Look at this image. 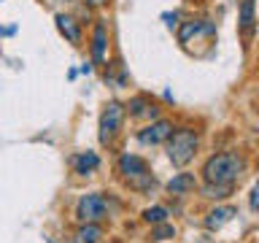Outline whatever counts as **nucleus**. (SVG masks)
<instances>
[{"instance_id": "6ab92c4d", "label": "nucleus", "mask_w": 259, "mask_h": 243, "mask_svg": "<svg viewBox=\"0 0 259 243\" xmlns=\"http://www.w3.org/2000/svg\"><path fill=\"white\" fill-rule=\"evenodd\" d=\"M251 208L259 211V181L254 184V192H251Z\"/></svg>"}, {"instance_id": "0eeeda50", "label": "nucleus", "mask_w": 259, "mask_h": 243, "mask_svg": "<svg viewBox=\"0 0 259 243\" xmlns=\"http://www.w3.org/2000/svg\"><path fill=\"white\" fill-rule=\"evenodd\" d=\"M213 24L208 19H189L181 24V30H178V44H189L192 38H200V35H213Z\"/></svg>"}, {"instance_id": "9d476101", "label": "nucleus", "mask_w": 259, "mask_h": 243, "mask_svg": "<svg viewBox=\"0 0 259 243\" xmlns=\"http://www.w3.org/2000/svg\"><path fill=\"white\" fill-rule=\"evenodd\" d=\"M130 116H135V119H141V116H157L159 113V108H157V103H151L149 97H133V100H130Z\"/></svg>"}, {"instance_id": "412c9836", "label": "nucleus", "mask_w": 259, "mask_h": 243, "mask_svg": "<svg viewBox=\"0 0 259 243\" xmlns=\"http://www.w3.org/2000/svg\"><path fill=\"white\" fill-rule=\"evenodd\" d=\"M256 60H259V49H256Z\"/></svg>"}, {"instance_id": "6e6552de", "label": "nucleus", "mask_w": 259, "mask_h": 243, "mask_svg": "<svg viewBox=\"0 0 259 243\" xmlns=\"http://www.w3.org/2000/svg\"><path fill=\"white\" fill-rule=\"evenodd\" d=\"M54 22H57V30H60L73 46H81V24H78L76 16H70V14H57Z\"/></svg>"}, {"instance_id": "ddd939ff", "label": "nucleus", "mask_w": 259, "mask_h": 243, "mask_svg": "<svg viewBox=\"0 0 259 243\" xmlns=\"http://www.w3.org/2000/svg\"><path fill=\"white\" fill-rule=\"evenodd\" d=\"M238 214V211H235L232 206H224V208H213L210 211V214L205 216V227L208 230H222V227L230 222V219Z\"/></svg>"}, {"instance_id": "7ed1b4c3", "label": "nucleus", "mask_w": 259, "mask_h": 243, "mask_svg": "<svg viewBox=\"0 0 259 243\" xmlns=\"http://www.w3.org/2000/svg\"><path fill=\"white\" fill-rule=\"evenodd\" d=\"M119 173L133 189H151L154 186V176L146 165V159L135 157V154H124L119 159Z\"/></svg>"}, {"instance_id": "9b49d317", "label": "nucleus", "mask_w": 259, "mask_h": 243, "mask_svg": "<svg viewBox=\"0 0 259 243\" xmlns=\"http://www.w3.org/2000/svg\"><path fill=\"white\" fill-rule=\"evenodd\" d=\"M238 22H240L243 38H251V32H254V22H256V16H254V0H240V16H238Z\"/></svg>"}, {"instance_id": "f03ea898", "label": "nucleus", "mask_w": 259, "mask_h": 243, "mask_svg": "<svg viewBox=\"0 0 259 243\" xmlns=\"http://www.w3.org/2000/svg\"><path fill=\"white\" fill-rule=\"evenodd\" d=\"M197 146H200V138H197L194 130L178 127V130H173V135L167 138V157H170V162H173L176 168H184V165H189V162L194 159Z\"/></svg>"}, {"instance_id": "39448f33", "label": "nucleus", "mask_w": 259, "mask_h": 243, "mask_svg": "<svg viewBox=\"0 0 259 243\" xmlns=\"http://www.w3.org/2000/svg\"><path fill=\"white\" fill-rule=\"evenodd\" d=\"M121 122H124V105L116 100L105 103V108L100 113V143H111L119 135Z\"/></svg>"}, {"instance_id": "20e7f679", "label": "nucleus", "mask_w": 259, "mask_h": 243, "mask_svg": "<svg viewBox=\"0 0 259 243\" xmlns=\"http://www.w3.org/2000/svg\"><path fill=\"white\" fill-rule=\"evenodd\" d=\"M76 216H78V222H84V224L103 222V219H108V200H105L103 194H97V192L84 194V197L78 200Z\"/></svg>"}, {"instance_id": "a211bd4d", "label": "nucleus", "mask_w": 259, "mask_h": 243, "mask_svg": "<svg viewBox=\"0 0 259 243\" xmlns=\"http://www.w3.org/2000/svg\"><path fill=\"white\" fill-rule=\"evenodd\" d=\"M208 197H227L230 194V186H213V184H208Z\"/></svg>"}, {"instance_id": "423d86ee", "label": "nucleus", "mask_w": 259, "mask_h": 243, "mask_svg": "<svg viewBox=\"0 0 259 243\" xmlns=\"http://www.w3.org/2000/svg\"><path fill=\"white\" fill-rule=\"evenodd\" d=\"M173 122H167V119H157V122H151L149 127H143L141 133H138V141H141L143 146H157V143H165L170 135H173Z\"/></svg>"}, {"instance_id": "dca6fc26", "label": "nucleus", "mask_w": 259, "mask_h": 243, "mask_svg": "<svg viewBox=\"0 0 259 243\" xmlns=\"http://www.w3.org/2000/svg\"><path fill=\"white\" fill-rule=\"evenodd\" d=\"M173 235H176V227H173V224L159 222V224H154V230H151V238H149V240H167V238H173Z\"/></svg>"}, {"instance_id": "4468645a", "label": "nucleus", "mask_w": 259, "mask_h": 243, "mask_svg": "<svg viewBox=\"0 0 259 243\" xmlns=\"http://www.w3.org/2000/svg\"><path fill=\"white\" fill-rule=\"evenodd\" d=\"M105 46H108V38H105V24L97 22L95 24V35H92V60L97 65L105 60Z\"/></svg>"}, {"instance_id": "2eb2a0df", "label": "nucleus", "mask_w": 259, "mask_h": 243, "mask_svg": "<svg viewBox=\"0 0 259 243\" xmlns=\"http://www.w3.org/2000/svg\"><path fill=\"white\" fill-rule=\"evenodd\" d=\"M100 238H103V227H97V224H81L76 235H73L76 243H97Z\"/></svg>"}, {"instance_id": "aec40b11", "label": "nucleus", "mask_w": 259, "mask_h": 243, "mask_svg": "<svg viewBox=\"0 0 259 243\" xmlns=\"http://www.w3.org/2000/svg\"><path fill=\"white\" fill-rule=\"evenodd\" d=\"M84 3L92 8H103V6H108V0H84Z\"/></svg>"}, {"instance_id": "f3484780", "label": "nucleus", "mask_w": 259, "mask_h": 243, "mask_svg": "<svg viewBox=\"0 0 259 243\" xmlns=\"http://www.w3.org/2000/svg\"><path fill=\"white\" fill-rule=\"evenodd\" d=\"M165 216H167V211L162 208V206H154V208H146V211H143V222H149V224L165 222Z\"/></svg>"}, {"instance_id": "f8f14e48", "label": "nucleus", "mask_w": 259, "mask_h": 243, "mask_svg": "<svg viewBox=\"0 0 259 243\" xmlns=\"http://www.w3.org/2000/svg\"><path fill=\"white\" fill-rule=\"evenodd\" d=\"M97 165H100V157H97L95 151H81L73 157V170H76L78 176H89Z\"/></svg>"}, {"instance_id": "1a4fd4ad", "label": "nucleus", "mask_w": 259, "mask_h": 243, "mask_svg": "<svg viewBox=\"0 0 259 243\" xmlns=\"http://www.w3.org/2000/svg\"><path fill=\"white\" fill-rule=\"evenodd\" d=\"M197 189V178H194L192 173H178L176 178H170L167 181V192L170 194H189V192H194Z\"/></svg>"}, {"instance_id": "f257e3e1", "label": "nucleus", "mask_w": 259, "mask_h": 243, "mask_svg": "<svg viewBox=\"0 0 259 243\" xmlns=\"http://www.w3.org/2000/svg\"><path fill=\"white\" fill-rule=\"evenodd\" d=\"M240 173H243V159L235 151L213 154L202 165V178H205V184H213V186H232V181Z\"/></svg>"}]
</instances>
